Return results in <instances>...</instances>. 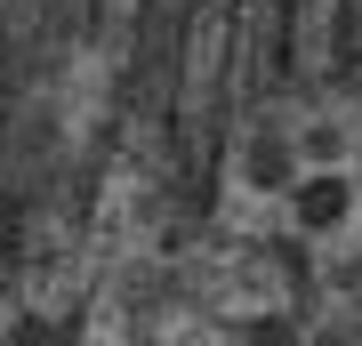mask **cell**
Listing matches in <instances>:
<instances>
[{
    "mask_svg": "<svg viewBox=\"0 0 362 346\" xmlns=\"http://www.w3.org/2000/svg\"><path fill=\"white\" fill-rule=\"evenodd\" d=\"M298 154L306 161H338V169H362V97H314L306 121H290Z\"/></svg>",
    "mask_w": 362,
    "mask_h": 346,
    "instance_id": "3957f363",
    "label": "cell"
},
{
    "mask_svg": "<svg viewBox=\"0 0 362 346\" xmlns=\"http://www.w3.org/2000/svg\"><path fill=\"white\" fill-rule=\"evenodd\" d=\"M121 40H105L97 25L89 33H73L65 49H57V64L40 73V129H49V154L57 169H81L97 154V137L121 121Z\"/></svg>",
    "mask_w": 362,
    "mask_h": 346,
    "instance_id": "6da1fadb",
    "label": "cell"
},
{
    "mask_svg": "<svg viewBox=\"0 0 362 346\" xmlns=\"http://www.w3.org/2000/svg\"><path fill=\"white\" fill-rule=\"evenodd\" d=\"M226 57H233L226 0H202V8H194V33H185V57H177V121H185V129H202L209 113H218Z\"/></svg>",
    "mask_w": 362,
    "mask_h": 346,
    "instance_id": "7a4b0ae2",
    "label": "cell"
}]
</instances>
